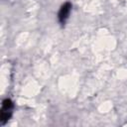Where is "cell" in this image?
Returning a JSON list of instances; mask_svg holds the SVG:
<instances>
[{"instance_id":"1","label":"cell","mask_w":127,"mask_h":127,"mask_svg":"<svg viewBox=\"0 0 127 127\" xmlns=\"http://www.w3.org/2000/svg\"><path fill=\"white\" fill-rule=\"evenodd\" d=\"M14 109V103L10 98H5L2 101L1 105V113H0V125H4L12 116Z\"/></svg>"},{"instance_id":"2","label":"cell","mask_w":127,"mask_h":127,"mask_svg":"<svg viewBox=\"0 0 127 127\" xmlns=\"http://www.w3.org/2000/svg\"><path fill=\"white\" fill-rule=\"evenodd\" d=\"M72 9V4L69 1L64 2V4H62V6L60 7L59 11H58V22L61 26H64L66 21L69 18L70 12Z\"/></svg>"}]
</instances>
